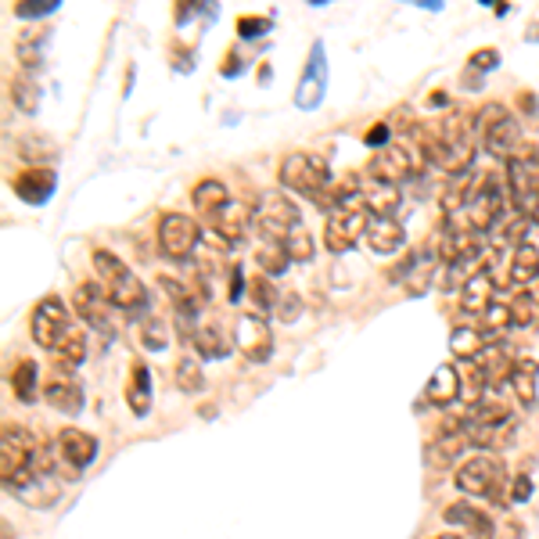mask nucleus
I'll return each mask as SVG.
<instances>
[{
    "mask_svg": "<svg viewBox=\"0 0 539 539\" xmlns=\"http://www.w3.org/2000/svg\"><path fill=\"white\" fill-rule=\"evenodd\" d=\"M418 137V148L424 151V159L431 166H439L442 173L457 177V173H472L475 170V155H479V126L475 116L453 112L439 122L435 130L428 126H414L410 130Z\"/></svg>",
    "mask_w": 539,
    "mask_h": 539,
    "instance_id": "f257e3e1",
    "label": "nucleus"
},
{
    "mask_svg": "<svg viewBox=\"0 0 539 539\" xmlns=\"http://www.w3.org/2000/svg\"><path fill=\"white\" fill-rule=\"evenodd\" d=\"M40 450L44 439H36L29 428L22 424H4V439H0V482L11 496H18L22 489H29L40 479Z\"/></svg>",
    "mask_w": 539,
    "mask_h": 539,
    "instance_id": "f03ea898",
    "label": "nucleus"
},
{
    "mask_svg": "<svg viewBox=\"0 0 539 539\" xmlns=\"http://www.w3.org/2000/svg\"><path fill=\"white\" fill-rule=\"evenodd\" d=\"M94 270H98L101 288H105V295L116 309H122V313H144L148 309V288L137 281V274L122 263L116 252L98 248L94 252Z\"/></svg>",
    "mask_w": 539,
    "mask_h": 539,
    "instance_id": "7ed1b4c3",
    "label": "nucleus"
},
{
    "mask_svg": "<svg viewBox=\"0 0 539 539\" xmlns=\"http://www.w3.org/2000/svg\"><path fill=\"white\" fill-rule=\"evenodd\" d=\"M457 489L468 492V496L489 500V503H496V507H503V503L511 500L507 468H503L492 453H475V457H468V461L457 468Z\"/></svg>",
    "mask_w": 539,
    "mask_h": 539,
    "instance_id": "20e7f679",
    "label": "nucleus"
},
{
    "mask_svg": "<svg viewBox=\"0 0 539 539\" xmlns=\"http://www.w3.org/2000/svg\"><path fill=\"white\" fill-rule=\"evenodd\" d=\"M503 187L507 183H500V173H479L475 177V191L468 198V209L461 216H450V223L468 227L475 234L496 231V223L503 220Z\"/></svg>",
    "mask_w": 539,
    "mask_h": 539,
    "instance_id": "39448f33",
    "label": "nucleus"
},
{
    "mask_svg": "<svg viewBox=\"0 0 539 539\" xmlns=\"http://www.w3.org/2000/svg\"><path fill=\"white\" fill-rule=\"evenodd\" d=\"M503 183H507V205H514V212L522 216H533V209L539 205V148L522 144V151L503 166Z\"/></svg>",
    "mask_w": 539,
    "mask_h": 539,
    "instance_id": "423d86ee",
    "label": "nucleus"
},
{
    "mask_svg": "<svg viewBox=\"0 0 539 539\" xmlns=\"http://www.w3.org/2000/svg\"><path fill=\"white\" fill-rule=\"evenodd\" d=\"M475 126H479V140L482 148L496 159H514L522 151V126L518 119L500 105V101H489L482 105L479 116H475Z\"/></svg>",
    "mask_w": 539,
    "mask_h": 539,
    "instance_id": "0eeeda50",
    "label": "nucleus"
},
{
    "mask_svg": "<svg viewBox=\"0 0 539 539\" xmlns=\"http://www.w3.org/2000/svg\"><path fill=\"white\" fill-rule=\"evenodd\" d=\"M277 180H281L285 191L313 198V194H320L324 187H331L335 177H331L327 159H320V155H313V151H292V155H285Z\"/></svg>",
    "mask_w": 539,
    "mask_h": 539,
    "instance_id": "6e6552de",
    "label": "nucleus"
},
{
    "mask_svg": "<svg viewBox=\"0 0 539 539\" xmlns=\"http://www.w3.org/2000/svg\"><path fill=\"white\" fill-rule=\"evenodd\" d=\"M302 223L299 205H292V198L277 194V191H266L259 194V205H255V220L252 227L259 231L263 241H274V244H285V238Z\"/></svg>",
    "mask_w": 539,
    "mask_h": 539,
    "instance_id": "1a4fd4ad",
    "label": "nucleus"
},
{
    "mask_svg": "<svg viewBox=\"0 0 539 539\" xmlns=\"http://www.w3.org/2000/svg\"><path fill=\"white\" fill-rule=\"evenodd\" d=\"M428 159L420 151L418 144H389L381 151H374L370 166H367V177L374 180H385V183H403V180H414L424 173Z\"/></svg>",
    "mask_w": 539,
    "mask_h": 539,
    "instance_id": "9d476101",
    "label": "nucleus"
},
{
    "mask_svg": "<svg viewBox=\"0 0 539 539\" xmlns=\"http://www.w3.org/2000/svg\"><path fill=\"white\" fill-rule=\"evenodd\" d=\"M159 252L166 255V259H173V263H187L194 252H198V244L205 241L202 234V227L187 216V212H162L159 216Z\"/></svg>",
    "mask_w": 539,
    "mask_h": 539,
    "instance_id": "9b49d317",
    "label": "nucleus"
},
{
    "mask_svg": "<svg viewBox=\"0 0 539 539\" xmlns=\"http://www.w3.org/2000/svg\"><path fill=\"white\" fill-rule=\"evenodd\" d=\"M76 324H72V316H68V309H65V302L58 295H47V299H40L33 306V316H29V335H33V342L40 346V349H58L61 342L68 338V331H72Z\"/></svg>",
    "mask_w": 539,
    "mask_h": 539,
    "instance_id": "f8f14e48",
    "label": "nucleus"
},
{
    "mask_svg": "<svg viewBox=\"0 0 539 539\" xmlns=\"http://www.w3.org/2000/svg\"><path fill=\"white\" fill-rule=\"evenodd\" d=\"M367 227H370V212L363 205L353 209H338L327 216L324 223V248L331 255H346L359 244V238H367Z\"/></svg>",
    "mask_w": 539,
    "mask_h": 539,
    "instance_id": "ddd939ff",
    "label": "nucleus"
},
{
    "mask_svg": "<svg viewBox=\"0 0 539 539\" xmlns=\"http://www.w3.org/2000/svg\"><path fill=\"white\" fill-rule=\"evenodd\" d=\"M234 349L248 363H266L274 357V327L263 313H241L234 320Z\"/></svg>",
    "mask_w": 539,
    "mask_h": 539,
    "instance_id": "4468645a",
    "label": "nucleus"
},
{
    "mask_svg": "<svg viewBox=\"0 0 539 539\" xmlns=\"http://www.w3.org/2000/svg\"><path fill=\"white\" fill-rule=\"evenodd\" d=\"M72 309H76V316L90 327V331H98L101 338H112L116 335V320H112V302L105 295V288L101 285H79L76 292H72Z\"/></svg>",
    "mask_w": 539,
    "mask_h": 539,
    "instance_id": "2eb2a0df",
    "label": "nucleus"
},
{
    "mask_svg": "<svg viewBox=\"0 0 539 539\" xmlns=\"http://www.w3.org/2000/svg\"><path fill=\"white\" fill-rule=\"evenodd\" d=\"M482 248H485V238L475 234V231H468V227H457V223H442V234H439V259L446 263V266H453V270H461V266H468V263H475L482 255Z\"/></svg>",
    "mask_w": 539,
    "mask_h": 539,
    "instance_id": "dca6fc26",
    "label": "nucleus"
},
{
    "mask_svg": "<svg viewBox=\"0 0 539 539\" xmlns=\"http://www.w3.org/2000/svg\"><path fill=\"white\" fill-rule=\"evenodd\" d=\"M205 220H209L212 234H220V241H227V244H238V241H244L248 227H252V220H255V209H252V205H244V202H234V198H231L223 209L209 212Z\"/></svg>",
    "mask_w": 539,
    "mask_h": 539,
    "instance_id": "f3484780",
    "label": "nucleus"
},
{
    "mask_svg": "<svg viewBox=\"0 0 539 539\" xmlns=\"http://www.w3.org/2000/svg\"><path fill=\"white\" fill-rule=\"evenodd\" d=\"M439 255L431 252V248H420L414 255H407L389 277L392 281H403L407 277V295H424L428 292V285H431V277H435V270H439Z\"/></svg>",
    "mask_w": 539,
    "mask_h": 539,
    "instance_id": "a211bd4d",
    "label": "nucleus"
},
{
    "mask_svg": "<svg viewBox=\"0 0 539 539\" xmlns=\"http://www.w3.org/2000/svg\"><path fill=\"white\" fill-rule=\"evenodd\" d=\"M324 87H327V61H324V44H313L309 61H306V72L299 79V94H295V105L313 112L320 101H324Z\"/></svg>",
    "mask_w": 539,
    "mask_h": 539,
    "instance_id": "6ab92c4d",
    "label": "nucleus"
},
{
    "mask_svg": "<svg viewBox=\"0 0 539 539\" xmlns=\"http://www.w3.org/2000/svg\"><path fill=\"white\" fill-rule=\"evenodd\" d=\"M11 191H15V198L22 205L40 209V205H47L55 198L58 177H55V170H26V173H18V177L11 180Z\"/></svg>",
    "mask_w": 539,
    "mask_h": 539,
    "instance_id": "aec40b11",
    "label": "nucleus"
},
{
    "mask_svg": "<svg viewBox=\"0 0 539 539\" xmlns=\"http://www.w3.org/2000/svg\"><path fill=\"white\" fill-rule=\"evenodd\" d=\"M461 374H457V367L453 363H442V367H435V374L428 378V385H424V392H420V403L418 410H428V407H450V403H457L461 399Z\"/></svg>",
    "mask_w": 539,
    "mask_h": 539,
    "instance_id": "412c9836",
    "label": "nucleus"
},
{
    "mask_svg": "<svg viewBox=\"0 0 539 539\" xmlns=\"http://www.w3.org/2000/svg\"><path fill=\"white\" fill-rule=\"evenodd\" d=\"M496 342H500V335H489L475 320L472 324H457L450 331V349H453V357L464 359V363H479L485 357V349L496 346Z\"/></svg>",
    "mask_w": 539,
    "mask_h": 539,
    "instance_id": "4be33fe9",
    "label": "nucleus"
},
{
    "mask_svg": "<svg viewBox=\"0 0 539 539\" xmlns=\"http://www.w3.org/2000/svg\"><path fill=\"white\" fill-rule=\"evenodd\" d=\"M359 205L370 212V220H392V212L399 209V187L374 180L363 173V187H359Z\"/></svg>",
    "mask_w": 539,
    "mask_h": 539,
    "instance_id": "5701e85b",
    "label": "nucleus"
},
{
    "mask_svg": "<svg viewBox=\"0 0 539 539\" xmlns=\"http://www.w3.org/2000/svg\"><path fill=\"white\" fill-rule=\"evenodd\" d=\"M55 446H58L61 461H65L72 472H83V468L94 464V457H98V439H94L90 431H79V428H61Z\"/></svg>",
    "mask_w": 539,
    "mask_h": 539,
    "instance_id": "b1692460",
    "label": "nucleus"
},
{
    "mask_svg": "<svg viewBox=\"0 0 539 539\" xmlns=\"http://www.w3.org/2000/svg\"><path fill=\"white\" fill-rule=\"evenodd\" d=\"M489 306H496V281H492V274L482 266V270H475V274L461 285V309H464L468 316H482Z\"/></svg>",
    "mask_w": 539,
    "mask_h": 539,
    "instance_id": "393cba45",
    "label": "nucleus"
},
{
    "mask_svg": "<svg viewBox=\"0 0 539 539\" xmlns=\"http://www.w3.org/2000/svg\"><path fill=\"white\" fill-rule=\"evenodd\" d=\"M446 522L468 529V536L472 539H496V522H492V514H485V511L475 507L472 500L450 503V507H446Z\"/></svg>",
    "mask_w": 539,
    "mask_h": 539,
    "instance_id": "a878e982",
    "label": "nucleus"
},
{
    "mask_svg": "<svg viewBox=\"0 0 539 539\" xmlns=\"http://www.w3.org/2000/svg\"><path fill=\"white\" fill-rule=\"evenodd\" d=\"M44 399H47V407H55L58 414H79V410H83V389H79V381H76L68 370L55 374V378L44 385Z\"/></svg>",
    "mask_w": 539,
    "mask_h": 539,
    "instance_id": "bb28decb",
    "label": "nucleus"
},
{
    "mask_svg": "<svg viewBox=\"0 0 539 539\" xmlns=\"http://www.w3.org/2000/svg\"><path fill=\"white\" fill-rule=\"evenodd\" d=\"M468 446H472L468 431L435 435V439L424 446V464H428V468H450V464H457V461L468 453Z\"/></svg>",
    "mask_w": 539,
    "mask_h": 539,
    "instance_id": "cd10ccee",
    "label": "nucleus"
},
{
    "mask_svg": "<svg viewBox=\"0 0 539 539\" xmlns=\"http://www.w3.org/2000/svg\"><path fill=\"white\" fill-rule=\"evenodd\" d=\"M191 349L202 359H223L231 353V342H227V335H223V327L216 320H194Z\"/></svg>",
    "mask_w": 539,
    "mask_h": 539,
    "instance_id": "c85d7f7f",
    "label": "nucleus"
},
{
    "mask_svg": "<svg viewBox=\"0 0 539 539\" xmlns=\"http://www.w3.org/2000/svg\"><path fill=\"white\" fill-rule=\"evenodd\" d=\"M126 403H130L133 418H148V414H151V370H148L144 359H133V367H130Z\"/></svg>",
    "mask_w": 539,
    "mask_h": 539,
    "instance_id": "c756f323",
    "label": "nucleus"
},
{
    "mask_svg": "<svg viewBox=\"0 0 539 539\" xmlns=\"http://www.w3.org/2000/svg\"><path fill=\"white\" fill-rule=\"evenodd\" d=\"M511 389L518 396V403L525 410H533L539 399V363L533 357H518L514 359V370H511Z\"/></svg>",
    "mask_w": 539,
    "mask_h": 539,
    "instance_id": "7c9ffc66",
    "label": "nucleus"
},
{
    "mask_svg": "<svg viewBox=\"0 0 539 539\" xmlns=\"http://www.w3.org/2000/svg\"><path fill=\"white\" fill-rule=\"evenodd\" d=\"M475 170L472 173H457V177H446V187H442V198H439V205H442V212H446V220L450 216H461L464 209H468V198H472V191H475Z\"/></svg>",
    "mask_w": 539,
    "mask_h": 539,
    "instance_id": "2f4dec72",
    "label": "nucleus"
},
{
    "mask_svg": "<svg viewBox=\"0 0 539 539\" xmlns=\"http://www.w3.org/2000/svg\"><path fill=\"white\" fill-rule=\"evenodd\" d=\"M536 270H539V252H536V244H533V241H525V244H522V248H514V255H511L507 281H511L514 288H533Z\"/></svg>",
    "mask_w": 539,
    "mask_h": 539,
    "instance_id": "473e14b6",
    "label": "nucleus"
},
{
    "mask_svg": "<svg viewBox=\"0 0 539 539\" xmlns=\"http://www.w3.org/2000/svg\"><path fill=\"white\" fill-rule=\"evenodd\" d=\"M231 202V191H227V183L216 177H205L194 183V191H191V205L202 212V216H209V212H216V209H223Z\"/></svg>",
    "mask_w": 539,
    "mask_h": 539,
    "instance_id": "72a5a7b5",
    "label": "nucleus"
},
{
    "mask_svg": "<svg viewBox=\"0 0 539 539\" xmlns=\"http://www.w3.org/2000/svg\"><path fill=\"white\" fill-rule=\"evenodd\" d=\"M403 241H407V231H403L396 220H370V227H367V244H370L378 255L399 252Z\"/></svg>",
    "mask_w": 539,
    "mask_h": 539,
    "instance_id": "f704fd0d",
    "label": "nucleus"
},
{
    "mask_svg": "<svg viewBox=\"0 0 539 539\" xmlns=\"http://www.w3.org/2000/svg\"><path fill=\"white\" fill-rule=\"evenodd\" d=\"M11 392L18 403H36L40 396V367L36 359H18L11 370Z\"/></svg>",
    "mask_w": 539,
    "mask_h": 539,
    "instance_id": "c9c22d12",
    "label": "nucleus"
},
{
    "mask_svg": "<svg viewBox=\"0 0 539 539\" xmlns=\"http://www.w3.org/2000/svg\"><path fill=\"white\" fill-rule=\"evenodd\" d=\"M40 98H44V90H40V83H36L29 72H22V76L11 79V105H15L18 112L36 116V112H40Z\"/></svg>",
    "mask_w": 539,
    "mask_h": 539,
    "instance_id": "e433bc0d",
    "label": "nucleus"
},
{
    "mask_svg": "<svg viewBox=\"0 0 539 539\" xmlns=\"http://www.w3.org/2000/svg\"><path fill=\"white\" fill-rule=\"evenodd\" d=\"M464 424L468 428H507V424H514V418H511V407H503L496 399H482L479 407H472Z\"/></svg>",
    "mask_w": 539,
    "mask_h": 539,
    "instance_id": "4c0bfd02",
    "label": "nucleus"
},
{
    "mask_svg": "<svg viewBox=\"0 0 539 539\" xmlns=\"http://www.w3.org/2000/svg\"><path fill=\"white\" fill-rule=\"evenodd\" d=\"M47 40H51V33H22V36H18V44H15V58L22 61L26 72H33V68L44 65Z\"/></svg>",
    "mask_w": 539,
    "mask_h": 539,
    "instance_id": "58836bf2",
    "label": "nucleus"
},
{
    "mask_svg": "<svg viewBox=\"0 0 539 539\" xmlns=\"http://www.w3.org/2000/svg\"><path fill=\"white\" fill-rule=\"evenodd\" d=\"M507 313H511V324H514V327L539 331V299L533 292H518L514 299L507 302Z\"/></svg>",
    "mask_w": 539,
    "mask_h": 539,
    "instance_id": "ea45409f",
    "label": "nucleus"
},
{
    "mask_svg": "<svg viewBox=\"0 0 539 539\" xmlns=\"http://www.w3.org/2000/svg\"><path fill=\"white\" fill-rule=\"evenodd\" d=\"M55 359H58L61 370H68V374H72V370L87 359V335H83L79 327H72V331H68V338H65L58 349H55Z\"/></svg>",
    "mask_w": 539,
    "mask_h": 539,
    "instance_id": "a19ab883",
    "label": "nucleus"
},
{
    "mask_svg": "<svg viewBox=\"0 0 539 539\" xmlns=\"http://www.w3.org/2000/svg\"><path fill=\"white\" fill-rule=\"evenodd\" d=\"M529 227H533V220L529 216H522V212H511L507 220H500L496 223V244H511V248H522L525 244V234H529Z\"/></svg>",
    "mask_w": 539,
    "mask_h": 539,
    "instance_id": "79ce46f5",
    "label": "nucleus"
},
{
    "mask_svg": "<svg viewBox=\"0 0 539 539\" xmlns=\"http://www.w3.org/2000/svg\"><path fill=\"white\" fill-rule=\"evenodd\" d=\"M55 155H58L55 144H51L47 137H40V133H29V137L18 140V159H22V162H36V170H44L40 162H51Z\"/></svg>",
    "mask_w": 539,
    "mask_h": 539,
    "instance_id": "37998d69",
    "label": "nucleus"
},
{
    "mask_svg": "<svg viewBox=\"0 0 539 539\" xmlns=\"http://www.w3.org/2000/svg\"><path fill=\"white\" fill-rule=\"evenodd\" d=\"M255 263L263 266V274H266V277H270V274H274V277H281V274L288 270V263H292V259H288V252H285V244H274V241H263V244L255 248Z\"/></svg>",
    "mask_w": 539,
    "mask_h": 539,
    "instance_id": "c03bdc74",
    "label": "nucleus"
},
{
    "mask_svg": "<svg viewBox=\"0 0 539 539\" xmlns=\"http://www.w3.org/2000/svg\"><path fill=\"white\" fill-rule=\"evenodd\" d=\"M177 389L187 396H198L205 389V374H202V363L194 357H180L177 359Z\"/></svg>",
    "mask_w": 539,
    "mask_h": 539,
    "instance_id": "a18cd8bd",
    "label": "nucleus"
},
{
    "mask_svg": "<svg viewBox=\"0 0 539 539\" xmlns=\"http://www.w3.org/2000/svg\"><path fill=\"white\" fill-rule=\"evenodd\" d=\"M285 252H288L292 263H313V255H316V241H313L309 231H306V223H299V227L285 238Z\"/></svg>",
    "mask_w": 539,
    "mask_h": 539,
    "instance_id": "49530a36",
    "label": "nucleus"
},
{
    "mask_svg": "<svg viewBox=\"0 0 539 539\" xmlns=\"http://www.w3.org/2000/svg\"><path fill=\"white\" fill-rule=\"evenodd\" d=\"M485 392H489V374L482 370V363H472L468 374H464V381H461V396L468 399V407H479L482 399H485Z\"/></svg>",
    "mask_w": 539,
    "mask_h": 539,
    "instance_id": "de8ad7c7",
    "label": "nucleus"
},
{
    "mask_svg": "<svg viewBox=\"0 0 539 539\" xmlns=\"http://www.w3.org/2000/svg\"><path fill=\"white\" fill-rule=\"evenodd\" d=\"M140 346H144L148 353H162V349L170 346L166 320H159V316H144V320H140Z\"/></svg>",
    "mask_w": 539,
    "mask_h": 539,
    "instance_id": "09e8293b",
    "label": "nucleus"
},
{
    "mask_svg": "<svg viewBox=\"0 0 539 539\" xmlns=\"http://www.w3.org/2000/svg\"><path fill=\"white\" fill-rule=\"evenodd\" d=\"M248 295H252V302H255V313H274V306H277V292L281 288H274L270 285V277H252L248 281Z\"/></svg>",
    "mask_w": 539,
    "mask_h": 539,
    "instance_id": "8fccbe9b",
    "label": "nucleus"
},
{
    "mask_svg": "<svg viewBox=\"0 0 539 539\" xmlns=\"http://www.w3.org/2000/svg\"><path fill=\"white\" fill-rule=\"evenodd\" d=\"M302 313V299L295 288H281L277 292V306H274V316L277 320H285V324H295Z\"/></svg>",
    "mask_w": 539,
    "mask_h": 539,
    "instance_id": "3c124183",
    "label": "nucleus"
},
{
    "mask_svg": "<svg viewBox=\"0 0 539 539\" xmlns=\"http://www.w3.org/2000/svg\"><path fill=\"white\" fill-rule=\"evenodd\" d=\"M61 0H22L15 4V15L18 18H44V15H55Z\"/></svg>",
    "mask_w": 539,
    "mask_h": 539,
    "instance_id": "603ef678",
    "label": "nucleus"
},
{
    "mask_svg": "<svg viewBox=\"0 0 539 539\" xmlns=\"http://www.w3.org/2000/svg\"><path fill=\"white\" fill-rule=\"evenodd\" d=\"M263 33H270V18H263V15H241L238 18L241 40H255V36H263Z\"/></svg>",
    "mask_w": 539,
    "mask_h": 539,
    "instance_id": "864d4df0",
    "label": "nucleus"
},
{
    "mask_svg": "<svg viewBox=\"0 0 539 539\" xmlns=\"http://www.w3.org/2000/svg\"><path fill=\"white\" fill-rule=\"evenodd\" d=\"M511 500L514 503H529L533 500V475L529 472H522V475L511 479Z\"/></svg>",
    "mask_w": 539,
    "mask_h": 539,
    "instance_id": "5fc2aeb1",
    "label": "nucleus"
},
{
    "mask_svg": "<svg viewBox=\"0 0 539 539\" xmlns=\"http://www.w3.org/2000/svg\"><path fill=\"white\" fill-rule=\"evenodd\" d=\"M389 137H392V126L385 119V122H374V126L367 130L363 140H367V148H378V151H381V148H389Z\"/></svg>",
    "mask_w": 539,
    "mask_h": 539,
    "instance_id": "6e6d98bb",
    "label": "nucleus"
},
{
    "mask_svg": "<svg viewBox=\"0 0 539 539\" xmlns=\"http://www.w3.org/2000/svg\"><path fill=\"white\" fill-rule=\"evenodd\" d=\"M500 65V51H492V47H482L472 55V72H492Z\"/></svg>",
    "mask_w": 539,
    "mask_h": 539,
    "instance_id": "4d7b16f0",
    "label": "nucleus"
},
{
    "mask_svg": "<svg viewBox=\"0 0 539 539\" xmlns=\"http://www.w3.org/2000/svg\"><path fill=\"white\" fill-rule=\"evenodd\" d=\"M241 295H244V270L238 263H231V292H227V299L241 302Z\"/></svg>",
    "mask_w": 539,
    "mask_h": 539,
    "instance_id": "13d9d810",
    "label": "nucleus"
},
{
    "mask_svg": "<svg viewBox=\"0 0 539 539\" xmlns=\"http://www.w3.org/2000/svg\"><path fill=\"white\" fill-rule=\"evenodd\" d=\"M518 105H522V112H525V116H536V112H539L536 94H529V90H522V98H518Z\"/></svg>",
    "mask_w": 539,
    "mask_h": 539,
    "instance_id": "bf43d9fd",
    "label": "nucleus"
},
{
    "mask_svg": "<svg viewBox=\"0 0 539 539\" xmlns=\"http://www.w3.org/2000/svg\"><path fill=\"white\" fill-rule=\"evenodd\" d=\"M238 55H231V58H227V65H223V76H238V68H241V65H238Z\"/></svg>",
    "mask_w": 539,
    "mask_h": 539,
    "instance_id": "052dcab7",
    "label": "nucleus"
},
{
    "mask_svg": "<svg viewBox=\"0 0 539 539\" xmlns=\"http://www.w3.org/2000/svg\"><path fill=\"white\" fill-rule=\"evenodd\" d=\"M428 105H431V109H442V105H450V98H446V94H431Z\"/></svg>",
    "mask_w": 539,
    "mask_h": 539,
    "instance_id": "680f3d73",
    "label": "nucleus"
},
{
    "mask_svg": "<svg viewBox=\"0 0 539 539\" xmlns=\"http://www.w3.org/2000/svg\"><path fill=\"white\" fill-rule=\"evenodd\" d=\"M533 295L539 299V270H536V281H533Z\"/></svg>",
    "mask_w": 539,
    "mask_h": 539,
    "instance_id": "e2e57ef3",
    "label": "nucleus"
},
{
    "mask_svg": "<svg viewBox=\"0 0 539 539\" xmlns=\"http://www.w3.org/2000/svg\"><path fill=\"white\" fill-rule=\"evenodd\" d=\"M435 539H464V536H457V533H442V536H435Z\"/></svg>",
    "mask_w": 539,
    "mask_h": 539,
    "instance_id": "0e129e2a",
    "label": "nucleus"
},
{
    "mask_svg": "<svg viewBox=\"0 0 539 539\" xmlns=\"http://www.w3.org/2000/svg\"><path fill=\"white\" fill-rule=\"evenodd\" d=\"M529 220H533V223H536V227H539V205H536V209H533V216H529Z\"/></svg>",
    "mask_w": 539,
    "mask_h": 539,
    "instance_id": "69168bd1",
    "label": "nucleus"
}]
</instances>
